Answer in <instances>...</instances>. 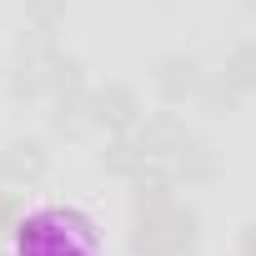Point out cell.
Instances as JSON below:
<instances>
[{
    "mask_svg": "<svg viewBox=\"0 0 256 256\" xmlns=\"http://www.w3.org/2000/svg\"><path fill=\"white\" fill-rule=\"evenodd\" d=\"M236 80L241 86H256V50H241L236 56Z\"/></svg>",
    "mask_w": 256,
    "mask_h": 256,
    "instance_id": "1",
    "label": "cell"
},
{
    "mask_svg": "<svg viewBox=\"0 0 256 256\" xmlns=\"http://www.w3.org/2000/svg\"><path fill=\"white\" fill-rule=\"evenodd\" d=\"M246 256H256V226H251V236H246Z\"/></svg>",
    "mask_w": 256,
    "mask_h": 256,
    "instance_id": "2",
    "label": "cell"
}]
</instances>
